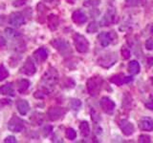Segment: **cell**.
Segmentation results:
<instances>
[{
    "mask_svg": "<svg viewBox=\"0 0 153 143\" xmlns=\"http://www.w3.org/2000/svg\"><path fill=\"white\" fill-rule=\"evenodd\" d=\"M57 80H59V74L56 69L51 68L46 71L41 80V84L43 89H45L47 92H49L53 89V87L56 84Z\"/></svg>",
    "mask_w": 153,
    "mask_h": 143,
    "instance_id": "obj_1",
    "label": "cell"
},
{
    "mask_svg": "<svg viewBox=\"0 0 153 143\" xmlns=\"http://www.w3.org/2000/svg\"><path fill=\"white\" fill-rule=\"evenodd\" d=\"M102 80L99 76H93L88 79L87 81V91L91 97H96L98 95L100 92V89H102Z\"/></svg>",
    "mask_w": 153,
    "mask_h": 143,
    "instance_id": "obj_2",
    "label": "cell"
},
{
    "mask_svg": "<svg viewBox=\"0 0 153 143\" xmlns=\"http://www.w3.org/2000/svg\"><path fill=\"white\" fill-rule=\"evenodd\" d=\"M118 59L117 54L116 52H107L103 55H102L98 59V64L100 66L103 67V68H110L111 66H113Z\"/></svg>",
    "mask_w": 153,
    "mask_h": 143,
    "instance_id": "obj_3",
    "label": "cell"
},
{
    "mask_svg": "<svg viewBox=\"0 0 153 143\" xmlns=\"http://www.w3.org/2000/svg\"><path fill=\"white\" fill-rule=\"evenodd\" d=\"M74 43L76 49L79 52H86L89 49V43L87 39L79 33H76L74 35Z\"/></svg>",
    "mask_w": 153,
    "mask_h": 143,
    "instance_id": "obj_4",
    "label": "cell"
},
{
    "mask_svg": "<svg viewBox=\"0 0 153 143\" xmlns=\"http://www.w3.org/2000/svg\"><path fill=\"white\" fill-rule=\"evenodd\" d=\"M8 129L13 133H20L24 129V122L21 118L13 116L8 122Z\"/></svg>",
    "mask_w": 153,
    "mask_h": 143,
    "instance_id": "obj_5",
    "label": "cell"
},
{
    "mask_svg": "<svg viewBox=\"0 0 153 143\" xmlns=\"http://www.w3.org/2000/svg\"><path fill=\"white\" fill-rule=\"evenodd\" d=\"M51 44L54 46L55 49L59 51L61 55H68L71 52L69 43L63 39H54L51 42Z\"/></svg>",
    "mask_w": 153,
    "mask_h": 143,
    "instance_id": "obj_6",
    "label": "cell"
},
{
    "mask_svg": "<svg viewBox=\"0 0 153 143\" xmlns=\"http://www.w3.org/2000/svg\"><path fill=\"white\" fill-rule=\"evenodd\" d=\"M100 44L102 47H107L110 43H112L113 40H117V35L115 32H102L98 36Z\"/></svg>",
    "mask_w": 153,
    "mask_h": 143,
    "instance_id": "obj_7",
    "label": "cell"
},
{
    "mask_svg": "<svg viewBox=\"0 0 153 143\" xmlns=\"http://www.w3.org/2000/svg\"><path fill=\"white\" fill-rule=\"evenodd\" d=\"M100 107H102V109L103 110V112L108 114H113L115 108H116V104H115V102L113 101L112 99H110L107 97H102V99H100Z\"/></svg>",
    "mask_w": 153,
    "mask_h": 143,
    "instance_id": "obj_8",
    "label": "cell"
},
{
    "mask_svg": "<svg viewBox=\"0 0 153 143\" xmlns=\"http://www.w3.org/2000/svg\"><path fill=\"white\" fill-rule=\"evenodd\" d=\"M65 114V110L63 108H60V107H53L50 108L48 110V116L53 121H56V120H59V118H61L62 116H64Z\"/></svg>",
    "mask_w": 153,
    "mask_h": 143,
    "instance_id": "obj_9",
    "label": "cell"
},
{
    "mask_svg": "<svg viewBox=\"0 0 153 143\" xmlns=\"http://www.w3.org/2000/svg\"><path fill=\"white\" fill-rule=\"evenodd\" d=\"M9 22L14 27H20L25 23V18L20 13H13L9 18Z\"/></svg>",
    "mask_w": 153,
    "mask_h": 143,
    "instance_id": "obj_10",
    "label": "cell"
},
{
    "mask_svg": "<svg viewBox=\"0 0 153 143\" xmlns=\"http://www.w3.org/2000/svg\"><path fill=\"white\" fill-rule=\"evenodd\" d=\"M119 126L121 128V130L124 136H131L134 133V126L131 122H129L126 119H123V120L120 121Z\"/></svg>",
    "mask_w": 153,
    "mask_h": 143,
    "instance_id": "obj_11",
    "label": "cell"
},
{
    "mask_svg": "<svg viewBox=\"0 0 153 143\" xmlns=\"http://www.w3.org/2000/svg\"><path fill=\"white\" fill-rule=\"evenodd\" d=\"M36 71V66H35V64H33L32 58L31 57H28L26 62L24 63L23 67L21 68V73L25 74L27 75H33V74H35Z\"/></svg>",
    "mask_w": 153,
    "mask_h": 143,
    "instance_id": "obj_12",
    "label": "cell"
},
{
    "mask_svg": "<svg viewBox=\"0 0 153 143\" xmlns=\"http://www.w3.org/2000/svg\"><path fill=\"white\" fill-rule=\"evenodd\" d=\"M33 58L36 59V61L37 63H42V62H44L47 57H48V52L45 48H39V49H37L35 52H33Z\"/></svg>",
    "mask_w": 153,
    "mask_h": 143,
    "instance_id": "obj_13",
    "label": "cell"
},
{
    "mask_svg": "<svg viewBox=\"0 0 153 143\" xmlns=\"http://www.w3.org/2000/svg\"><path fill=\"white\" fill-rule=\"evenodd\" d=\"M139 127L143 131H152L153 130V120L150 117H143L139 122Z\"/></svg>",
    "mask_w": 153,
    "mask_h": 143,
    "instance_id": "obj_14",
    "label": "cell"
},
{
    "mask_svg": "<svg viewBox=\"0 0 153 143\" xmlns=\"http://www.w3.org/2000/svg\"><path fill=\"white\" fill-rule=\"evenodd\" d=\"M72 19H73V21L78 24V25H81V24H84L86 21H87V17L84 14L83 12L81 11H76L74 12L73 15H72Z\"/></svg>",
    "mask_w": 153,
    "mask_h": 143,
    "instance_id": "obj_15",
    "label": "cell"
},
{
    "mask_svg": "<svg viewBox=\"0 0 153 143\" xmlns=\"http://www.w3.org/2000/svg\"><path fill=\"white\" fill-rule=\"evenodd\" d=\"M16 107H17L19 114H22V116H25V114L29 112V110H30V105H29V103L24 99L18 100L16 103Z\"/></svg>",
    "mask_w": 153,
    "mask_h": 143,
    "instance_id": "obj_16",
    "label": "cell"
},
{
    "mask_svg": "<svg viewBox=\"0 0 153 143\" xmlns=\"http://www.w3.org/2000/svg\"><path fill=\"white\" fill-rule=\"evenodd\" d=\"M114 15H115V12L114 11H109L106 13V14L104 15V17L102 19L100 24L102 26H109L110 24L114 22Z\"/></svg>",
    "mask_w": 153,
    "mask_h": 143,
    "instance_id": "obj_17",
    "label": "cell"
},
{
    "mask_svg": "<svg viewBox=\"0 0 153 143\" xmlns=\"http://www.w3.org/2000/svg\"><path fill=\"white\" fill-rule=\"evenodd\" d=\"M0 94L4 95H14V89L13 83H8L0 87Z\"/></svg>",
    "mask_w": 153,
    "mask_h": 143,
    "instance_id": "obj_18",
    "label": "cell"
},
{
    "mask_svg": "<svg viewBox=\"0 0 153 143\" xmlns=\"http://www.w3.org/2000/svg\"><path fill=\"white\" fill-rule=\"evenodd\" d=\"M59 17L55 14H51V15L48 16V26L51 29V30H56L59 26Z\"/></svg>",
    "mask_w": 153,
    "mask_h": 143,
    "instance_id": "obj_19",
    "label": "cell"
},
{
    "mask_svg": "<svg viewBox=\"0 0 153 143\" xmlns=\"http://www.w3.org/2000/svg\"><path fill=\"white\" fill-rule=\"evenodd\" d=\"M110 81L112 83L116 84L118 86H121L123 83H126V76L123 74H115L113 75L111 78H110Z\"/></svg>",
    "mask_w": 153,
    "mask_h": 143,
    "instance_id": "obj_20",
    "label": "cell"
},
{
    "mask_svg": "<svg viewBox=\"0 0 153 143\" xmlns=\"http://www.w3.org/2000/svg\"><path fill=\"white\" fill-rule=\"evenodd\" d=\"M140 64L138 63V61L133 60L131 62H129L128 64V72L131 74H137L140 72Z\"/></svg>",
    "mask_w": 153,
    "mask_h": 143,
    "instance_id": "obj_21",
    "label": "cell"
},
{
    "mask_svg": "<svg viewBox=\"0 0 153 143\" xmlns=\"http://www.w3.org/2000/svg\"><path fill=\"white\" fill-rule=\"evenodd\" d=\"M29 86H30V82L27 79H21L17 83V91L20 94H24L28 90Z\"/></svg>",
    "mask_w": 153,
    "mask_h": 143,
    "instance_id": "obj_22",
    "label": "cell"
},
{
    "mask_svg": "<svg viewBox=\"0 0 153 143\" xmlns=\"http://www.w3.org/2000/svg\"><path fill=\"white\" fill-rule=\"evenodd\" d=\"M79 131L81 136L86 137L90 135V127H89V124L87 121H82L79 124Z\"/></svg>",
    "mask_w": 153,
    "mask_h": 143,
    "instance_id": "obj_23",
    "label": "cell"
},
{
    "mask_svg": "<svg viewBox=\"0 0 153 143\" xmlns=\"http://www.w3.org/2000/svg\"><path fill=\"white\" fill-rule=\"evenodd\" d=\"M70 107L75 110V111H78V110H79V108L81 107V101L79 99H71L70 101Z\"/></svg>",
    "mask_w": 153,
    "mask_h": 143,
    "instance_id": "obj_24",
    "label": "cell"
},
{
    "mask_svg": "<svg viewBox=\"0 0 153 143\" xmlns=\"http://www.w3.org/2000/svg\"><path fill=\"white\" fill-rule=\"evenodd\" d=\"M65 136H66L67 138H68V139L74 140L75 138L76 137V131L74 130L73 128H68L66 130V132H65Z\"/></svg>",
    "mask_w": 153,
    "mask_h": 143,
    "instance_id": "obj_25",
    "label": "cell"
},
{
    "mask_svg": "<svg viewBox=\"0 0 153 143\" xmlns=\"http://www.w3.org/2000/svg\"><path fill=\"white\" fill-rule=\"evenodd\" d=\"M8 76H9V73L7 69L3 65H0V81L6 79Z\"/></svg>",
    "mask_w": 153,
    "mask_h": 143,
    "instance_id": "obj_26",
    "label": "cell"
},
{
    "mask_svg": "<svg viewBox=\"0 0 153 143\" xmlns=\"http://www.w3.org/2000/svg\"><path fill=\"white\" fill-rule=\"evenodd\" d=\"M98 23L97 22H95V21H92L91 22L88 27H87V32H90V33H94L98 31Z\"/></svg>",
    "mask_w": 153,
    "mask_h": 143,
    "instance_id": "obj_27",
    "label": "cell"
},
{
    "mask_svg": "<svg viewBox=\"0 0 153 143\" xmlns=\"http://www.w3.org/2000/svg\"><path fill=\"white\" fill-rule=\"evenodd\" d=\"M5 32H6L7 36L10 37V38H14V37H17V36L20 35L17 32H16L14 30H13V29H9V28L5 30Z\"/></svg>",
    "mask_w": 153,
    "mask_h": 143,
    "instance_id": "obj_28",
    "label": "cell"
},
{
    "mask_svg": "<svg viewBox=\"0 0 153 143\" xmlns=\"http://www.w3.org/2000/svg\"><path fill=\"white\" fill-rule=\"evenodd\" d=\"M100 3V0H85L84 5L85 6H92V7H96Z\"/></svg>",
    "mask_w": 153,
    "mask_h": 143,
    "instance_id": "obj_29",
    "label": "cell"
},
{
    "mask_svg": "<svg viewBox=\"0 0 153 143\" xmlns=\"http://www.w3.org/2000/svg\"><path fill=\"white\" fill-rule=\"evenodd\" d=\"M150 136L148 135H141L139 137V142H143V143H148L150 142Z\"/></svg>",
    "mask_w": 153,
    "mask_h": 143,
    "instance_id": "obj_30",
    "label": "cell"
},
{
    "mask_svg": "<svg viewBox=\"0 0 153 143\" xmlns=\"http://www.w3.org/2000/svg\"><path fill=\"white\" fill-rule=\"evenodd\" d=\"M122 55H123V57L124 59H127V58H129L130 57V51H129L127 48H123L122 49Z\"/></svg>",
    "mask_w": 153,
    "mask_h": 143,
    "instance_id": "obj_31",
    "label": "cell"
},
{
    "mask_svg": "<svg viewBox=\"0 0 153 143\" xmlns=\"http://www.w3.org/2000/svg\"><path fill=\"white\" fill-rule=\"evenodd\" d=\"M128 6H139L141 4L142 0H126Z\"/></svg>",
    "mask_w": 153,
    "mask_h": 143,
    "instance_id": "obj_32",
    "label": "cell"
},
{
    "mask_svg": "<svg viewBox=\"0 0 153 143\" xmlns=\"http://www.w3.org/2000/svg\"><path fill=\"white\" fill-rule=\"evenodd\" d=\"M146 48L147 50H153V39H147L146 42Z\"/></svg>",
    "mask_w": 153,
    "mask_h": 143,
    "instance_id": "obj_33",
    "label": "cell"
},
{
    "mask_svg": "<svg viewBox=\"0 0 153 143\" xmlns=\"http://www.w3.org/2000/svg\"><path fill=\"white\" fill-rule=\"evenodd\" d=\"M4 142L5 143H16V137L13 136H7L6 138L4 139Z\"/></svg>",
    "mask_w": 153,
    "mask_h": 143,
    "instance_id": "obj_34",
    "label": "cell"
},
{
    "mask_svg": "<svg viewBox=\"0 0 153 143\" xmlns=\"http://www.w3.org/2000/svg\"><path fill=\"white\" fill-rule=\"evenodd\" d=\"M146 107L149 110H153V97H151L148 101H146Z\"/></svg>",
    "mask_w": 153,
    "mask_h": 143,
    "instance_id": "obj_35",
    "label": "cell"
},
{
    "mask_svg": "<svg viewBox=\"0 0 153 143\" xmlns=\"http://www.w3.org/2000/svg\"><path fill=\"white\" fill-rule=\"evenodd\" d=\"M26 3V0H16V1H14L13 3V6L16 7H19V6H22Z\"/></svg>",
    "mask_w": 153,
    "mask_h": 143,
    "instance_id": "obj_36",
    "label": "cell"
},
{
    "mask_svg": "<svg viewBox=\"0 0 153 143\" xmlns=\"http://www.w3.org/2000/svg\"><path fill=\"white\" fill-rule=\"evenodd\" d=\"M51 132H52V127L51 126H46L45 129H44V136H47Z\"/></svg>",
    "mask_w": 153,
    "mask_h": 143,
    "instance_id": "obj_37",
    "label": "cell"
},
{
    "mask_svg": "<svg viewBox=\"0 0 153 143\" xmlns=\"http://www.w3.org/2000/svg\"><path fill=\"white\" fill-rule=\"evenodd\" d=\"M5 44H6V39L4 37L0 36V46H4Z\"/></svg>",
    "mask_w": 153,
    "mask_h": 143,
    "instance_id": "obj_38",
    "label": "cell"
},
{
    "mask_svg": "<svg viewBox=\"0 0 153 143\" xmlns=\"http://www.w3.org/2000/svg\"><path fill=\"white\" fill-rule=\"evenodd\" d=\"M150 31H151V33H152V35H153V25L151 26V29H150Z\"/></svg>",
    "mask_w": 153,
    "mask_h": 143,
    "instance_id": "obj_39",
    "label": "cell"
},
{
    "mask_svg": "<svg viewBox=\"0 0 153 143\" xmlns=\"http://www.w3.org/2000/svg\"><path fill=\"white\" fill-rule=\"evenodd\" d=\"M44 1H46V2H51L52 0H44Z\"/></svg>",
    "mask_w": 153,
    "mask_h": 143,
    "instance_id": "obj_40",
    "label": "cell"
},
{
    "mask_svg": "<svg viewBox=\"0 0 153 143\" xmlns=\"http://www.w3.org/2000/svg\"><path fill=\"white\" fill-rule=\"evenodd\" d=\"M151 81H152V85H153V77H151Z\"/></svg>",
    "mask_w": 153,
    "mask_h": 143,
    "instance_id": "obj_41",
    "label": "cell"
}]
</instances>
